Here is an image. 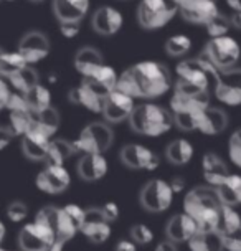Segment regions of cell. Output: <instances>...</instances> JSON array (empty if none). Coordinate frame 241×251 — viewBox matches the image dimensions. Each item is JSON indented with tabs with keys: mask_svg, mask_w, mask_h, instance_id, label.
<instances>
[{
	"mask_svg": "<svg viewBox=\"0 0 241 251\" xmlns=\"http://www.w3.org/2000/svg\"><path fill=\"white\" fill-rule=\"evenodd\" d=\"M172 88V75L160 61L147 60L129 66L119 75L116 89L129 94L134 100H155Z\"/></svg>",
	"mask_w": 241,
	"mask_h": 251,
	"instance_id": "6da1fadb",
	"label": "cell"
},
{
	"mask_svg": "<svg viewBox=\"0 0 241 251\" xmlns=\"http://www.w3.org/2000/svg\"><path fill=\"white\" fill-rule=\"evenodd\" d=\"M37 222H42L55 233L56 243L66 245L78 233H81V225L84 220V210L79 205L70 203L65 207H43L35 217Z\"/></svg>",
	"mask_w": 241,
	"mask_h": 251,
	"instance_id": "7a4b0ae2",
	"label": "cell"
},
{
	"mask_svg": "<svg viewBox=\"0 0 241 251\" xmlns=\"http://www.w3.org/2000/svg\"><path fill=\"white\" fill-rule=\"evenodd\" d=\"M220 200L213 187L202 185L192 188L184 199V213L193 220L198 231H215L218 213H220Z\"/></svg>",
	"mask_w": 241,
	"mask_h": 251,
	"instance_id": "3957f363",
	"label": "cell"
},
{
	"mask_svg": "<svg viewBox=\"0 0 241 251\" xmlns=\"http://www.w3.org/2000/svg\"><path fill=\"white\" fill-rule=\"evenodd\" d=\"M129 124L134 132L145 137H160L175 126L170 109L155 102H144L136 106L129 118Z\"/></svg>",
	"mask_w": 241,
	"mask_h": 251,
	"instance_id": "277c9868",
	"label": "cell"
},
{
	"mask_svg": "<svg viewBox=\"0 0 241 251\" xmlns=\"http://www.w3.org/2000/svg\"><path fill=\"white\" fill-rule=\"evenodd\" d=\"M177 76L182 81H187L193 86H197L203 91L213 94L218 78H220V71L215 66H212L205 58H189L177 65Z\"/></svg>",
	"mask_w": 241,
	"mask_h": 251,
	"instance_id": "5b68a950",
	"label": "cell"
},
{
	"mask_svg": "<svg viewBox=\"0 0 241 251\" xmlns=\"http://www.w3.org/2000/svg\"><path fill=\"white\" fill-rule=\"evenodd\" d=\"M114 132L108 123H91L79 132V136L71 141L76 154H104L113 146Z\"/></svg>",
	"mask_w": 241,
	"mask_h": 251,
	"instance_id": "8992f818",
	"label": "cell"
},
{
	"mask_svg": "<svg viewBox=\"0 0 241 251\" xmlns=\"http://www.w3.org/2000/svg\"><path fill=\"white\" fill-rule=\"evenodd\" d=\"M202 58H205L212 66H215L218 71H226L236 68L241 58V47L230 35L210 38V42L205 45Z\"/></svg>",
	"mask_w": 241,
	"mask_h": 251,
	"instance_id": "52a82bcc",
	"label": "cell"
},
{
	"mask_svg": "<svg viewBox=\"0 0 241 251\" xmlns=\"http://www.w3.org/2000/svg\"><path fill=\"white\" fill-rule=\"evenodd\" d=\"M178 13L173 0H141L137 5V22L144 30H159Z\"/></svg>",
	"mask_w": 241,
	"mask_h": 251,
	"instance_id": "ba28073f",
	"label": "cell"
},
{
	"mask_svg": "<svg viewBox=\"0 0 241 251\" xmlns=\"http://www.w3.org/2000/svg\"><path fill=\"white\" fill-rule=\"evenodd\" d=\"M210 98H212L210 93L178 79L175 86H173L170 113H197V111L210 106Z\"/></svg>",
	"mask_w": 241,
	"mask_h": 251,
	"instance_id": "9c48e42d",
	"label": "cell"
},
{
	"mask_svg": "<svg viewBox=\"0 0 241 251\" xmlns=\"http://www.w3.org/2000/svg\"><path fill=\"white\" fill-rule=\"evenodd\" d=\"M109 93L111 89L101 86L93 79H83L76 88L71 89L68 98L73 104L81 106L91 113H102V107H104Z\"/></svg>",
	"mask_w": 241,
	"mask_h": 251,
	"instance_id": "30bf717a",
	"label": "cell"
},
{
	"mask_svg": "<svg viewBox=\"0 0 241 251\" xmlns=\"http://www.w3.org/2000/svg\"><path fill=\"white\" fill-rule=\"evenodd\" d=\"M173 201V190L170 182L162 178H152L141 190V205L150 213H162L170 208Z\"/></svg>",
	"mask_w": 241,
	"mask_h": 251,
	"instance_id": "8fae6325",
	"label": "cell"
},
{
	"mask_svg": "<svg viewBox=\"0 0 241 251\" xmlns=\"http://www.w3.org/2000/svg\"><path fill=\"white\" fill-rule=\"evenodd\" d=\"M55 243V233L37 220H33L32 223H26L19 233L20 251H43Z\"/></svg>",
	"mask_w": 241,
	"mask_h": 251,
	"instance_id": "7c38bea8",
	"label": "cell"
},
{
	"mask_svg": "<svg viewBox=\"0 0 241 251\" xmlns=\"http://www.w3.org/2000/svg\"><path fill=\"white\" fill-rule=\"evenodd\" d=\"M134 109H136V100L134 98L119 91V89H113L109 96L106 98L101 114L104 116L108 124H119L122 121H129Z\"/></svg>",
	"mask_w": 241,
	"mask_h": 251,
	"instance_id": "4fadbf2b",
	"label": "cell"
},
{
	"mask_svg": "<svg viewBox=\"0 0 241 251\" xmlns=\"http://www.w3.org/2000/svg\"><path fill=\"white\" fill-rule=\"evenodd\" d=\"M17 53L24 58L26 65H35V63L45 60L50 53V40L47 35L38 30H32L25 33L17 47Z\"/></svg>",
	"mask_w": 241,
	"mask_h": 251,
	"instance_id": "5bb4252c",
	"label": "cell"
},
{
	"mask_svg": "<svg viewBox=\"0 0 241 251\" xmlns=\"http://www.w3.org/2000/svg\"><path fill=\"white\" fill-rule=\"evenodd\" d=\"M215 98L221 104L240 106L241 104V68H231L220 71V78L215 88Z\"/></svg>",
	"mask_w": 241,
	"mask_h": 251,
	"instance_id": "9a60e30c",
	"label": "cell"
},
{
	"mask_svg": "<svg viewBox=\"0 0 241 251\" xmlns=\"http://www.w3.org/2000/svg\"><path fill=\"white\" fill-rule=\"evenodd\" d=\"M120 160L134 170H155L160 164L159 155L142 144L124 146L120 151Z\"/></svg>",
	"mask_w": 241,
	"mask_h": 251,
	"instance_id": "2e32d148",
	"label": "cell"
},
{
	"mask_svg": "<svg viewBox=\"0 0 241 251\" xmlns=\"http://www.w3.org/2000/svg\"><path fill=\"white\" fill-rule=\"evenodd\" d=\"M228 127V114L220 107L207 106L195 114V131L205 136H218Z\"/></svg>",
	"mask_w": 241,
	"mask_h": 251,
	"instance_id": "e0dca14e",
	"label": "cell"
},
{
	"mask_svg": "<svg viewBox=\"0 0 241 251\" xmlns=\"http://www.w3.org/2000/svg\"><path fill=\"white\" fill-rule=\"evenodd\" d=\"M71 177L65 165H47L37 177V187L45 194L56 195L70 187Z\"/></svg>",
	"mask_w": 241,
	"mask_h": 251,
	"instance_id": "ac0fdd59",
	"label": "cell"
},
{
	"mask_svg": "<svg viewBox=\"0 0 241 251\" xmlns=\"http://www.w3.org/2000/svg\"><path fill=\"white\" fill-rule=\"evenodd\" d=\"M81 233L91 243L102 245L111 236V223L106 222L99 212V208H88L84 210Z\"/></svg>",
	"mask_w": 241,
	"mask_h": 251,
	"instance_id": "d6986e66",
	"label": "cell"
},
{
	"mask_svg": "<svg viewBox=\"0 0 241 251\" xmlns=\"http://www.w3.org/2000/svg\"><path fill=\"white\" fill-rule=\"evenodd\" d=\"M178 13L190 24L205 25L218 13V7L215 0H185L178 5Z\"/></svg>",
	"mask_w": 241,
	"mask_h": 251,
	"instance_id": "ffe728a7",
	"label": "cell"
},
{
	"mask_svg": "<svg viewBox=\"0 0 241 251\" xmlns=\"http://www.w3.org/2000/svg\"><path fill=\"white\" fill-rule=\"evenodd\" d=\"M91 26L96 33L102 35V37H111L116 35L122 26V15L118 8L102 5L93 13Z\"/></svg>",
	"mask_w": 241,
	"mask_h": 251,
	"instance_id": "44dd1931",
	"label": "cell"
},
{
	"mask_svg": "<svg viewBox=\"0 0 241 251\" xmlns=\"http://www.w3.org/2000/svg\"><path fill=\"white\" fill-rule=\"evenodd\" d=\"M198 231L195 222L187 213H178L169 220L167 226H165V235L167 240L173 241L175 245L189 243L193 238V235Z\"/></svg>",
	"mask_w": 241,
	"mask_h": 251,
	"instance_id": "7402d4cb",
	"label": "cell"
},
{
	"mask_svg": "<svg viewBox=\"0 0 241 251\" xmlns=\"http://www.w3.org/2000/svg\"><path fill=\"white\" fill-rule=\"evenodd\" d=\"M51 8L58 22H81L89 10V0H53Z\"/></svg>",
	"mask_w": 241,
	"mask_h": 251,
	"instance_id": "603a6c76",
	"label": "cell"
},
{
	"mask_svg": "<svg viewBox=\"0 0 241 251\" xmlns=\"http://www.w3.org/2000/svg\"><path fill=\"white\" fill-rule=\"evenodd\" d=\"M78 176L86 182H96L108 172V160L104 154H86L81 155L78 162Z\"/></svg>",
	"mask_w": 241,
	"mask_h": 251,
	"instance_id": "cb8c5ba5",
	"label": "cell"
},
{
	"mask_svg": "<svg viewBox=\"0 0 241 251\" xmlns=\"http://www.w3.org/2000/svg\"><path fill=\"white\" fill-rule=\"evenodd\" d=\"M50 141L51 139L48 136L32 127L25 136H22V152L30 160H45Z\"/></svg>",
	"mask_w": 241,
	"mask_h": 251,
	"instance_id": "d4e9b609",
	"label": "cell"
},
{
	"mask_svg": "<svg viewBox=\"0 0 241 251\" xmlns=\"http://www.w3.org/2000/svg\"><path fill=\"white\" fill-rule=\"evenodd\" d=\"M102 65H104V60H102L101 53L93 47L79 48L74 55V68L83 76V79L91 78L95 71Z\"/></svg>",
	"mask_w": 241,
	"mask_h": 251,
	"instance_id": "484cf974",
	"label": "cell"
},
{
	"mask_svg": "<svg viewBox=\"0 0 241 251\" xmlns=\"http://www.w3.org/2000/svg\"><path fill=\"white\" fill-rule=\"evenodd\" d=\"M202 169H203L205 182H207L210 187H217L218 183H221L230 176L228 167L223 162V159L218 157L217 154H213V152H208V154L203 155Z\"/></svg>",
	"mask_w": 241,
	"mask_h": 251,
	"instance_id": "4316f807",
	"label": "cell"
},
{
	"mask_svg": "<svg viewBox=\"0 0 241 251\" xmlns=\"http://www.w3.org/2000/svg\"><path fill=\"white\" fill-rule=\"evenodd\" d=\"M217 192V197L221 205L236 207L241 203V176L238 174H230L221 183L213 187Z\"/></svg>",
	"mask_w": 241,
	"mask_h": 251,
	"instance_id": "83f0119b",
	"label": "cell"
},
{
	"mask_svg": "<svg viewBox=\"0 0 241 251\" xmlns=\"http://www.w3.org/2000/svg\"><path fill=\"white\" fill-rule=\"evenodd\" d=\"M37 131L43 132L45 136L53 139L56 131L60 129V113L53 106L33 114V126Z\"/></svg>",
	"mask_w": 241,
	"mask_h": 251,
	"instance_id": "f1b7e54d",
	"label": "cell"
},
{
	"mask_svg": "<svg viewBox=\"0 0 241 251\" xmlns=\"http://www.w3.org/2000/svg\"><path fill=\"white\" fill-rule=\"evenodd\" d=\"M193 146H192L190 141L180 137L172 141L170 144L167 146V151H165V157L167 160L173 165H185L189 164L192 159H193Z\"/></svg>",
	"mask_w": 241,
	"mask_h": 251,
	"instance_id": "f546056e",
	"label": "cell"
},
{
	"mask_svg": "<svg viewBox=\"0 0 241 251\" xmlns=\"http://www.w3.org/2000/svg\"><path fill=\"white\" fill-rule=\"evenodd\" d=\"M76 152L73 149L71 141L66 139H51L50 146H48L47 157H45V162L47 165H65L71 155H74Z\"/></svg>",
	"mask_w": 241,
	"mask_h": 251,
	"instance_id": "4dcf8cb0",
	"label": "cell"
},
{
	"mask_svg": "<svg viewBox=\"0 0 241 251\" xmlns=\"http://www.w3.org/2000/svg\"><path fill=\"white\" fill-rule=\"evenodd\" d=\"M7 111H8V119H10L8 127L12 129V132L20 137L25 136L33 126V113L28 109V106L13 107V109H7Z\"/></svg>",
	"mask_w": 241,
	"mask_h": 251,
	"instance_id": "1f68e13d",
	"label": "cell"
},
{
	"mask_svg": "<svg viewBox=\"0 0 241 251\" xmlns=\"http://www.w3.org/2000/svg\"><path fill=\"white\" fill-rule=\"evenodd\" d=\"M190 251H225L223 238L217 231H197L189 241Z\"/></svg>",
	"mask_w": 241,
	"mask_h": 251,
	"instance_id": "d6a6232c",
	"label": "cell"
},
{
	"mask_svg": "<svg viewBox=\"0 0 241 251\" xmlns=\"http://www.w3.org/2000/svg\"><path fill=\"white\" fill-rule=\"evenodd\" d=\"M24 98L26 101V106L32 113H40V111L47 109V107L51 106V94L50 89L43 84H37L32 89H28L26 93H24Z\"/></svg>",
	"mask_w": 241,
	"mask_h": 251,
	"instance_id": "836d02e7",
	"label": "cell"
},
{
	"mask_svg": "<svg viewBox=\"0 0 241 251\" xmlns=\"http://www.w3.org/2000/svg\"><path fill=\"white\" fill-rule=\"evenodd\" d=\"M241 228V217L236 212L235 207H228V205H221L220 213H218V222H217V233L221 236L228 235V233L236 231Z\"/></svg>",
	"mask_w": 241,
	"mask_h": 251,
	"instance_id": "e575fe53",
	"label": "cell"
},
{
	"mask_svg": "<svg viewBox=\"0 0 241 251\" xmlns=\"http://www.w3.org/2000/svg\"><path fill=\"white\" fill-rule=\"evenodd\" d=\"M8 79H10L13 89H15L17 93H22V94L26 93L28 89H32L33 86H37V84L40 83L37 70L32 68L30 65L24 66V68H22L20 71H17V73L13 76H10Z\"/></svg>",
	"mask_w": 241,
	"mask_h": 251,
	"instance_id": "d590c367",
	"label": "cell"
},
{
	"mask_svg": "<svg viewBox=\"0 0 241 251\" xmlns=\"http://www.w3.org/2000/svg\"><path fill=\"white\" fill-rule=\"evenodd\" d=\"M24 66L26 63L17 51H3L0 55V78H10Z\"/></svg>",
	"mask_w": 241,
	"mask_h": 251,
	"instance_id": "8d00e7d4",
	"label": "cell"
},
{
	"mask_svg": "<svg viewBox=\"0 0 241 251\" xmlns=\"http://www.w3.org/2000/svg\"><path fill=\"white\" fill-rule=\"evenodd\" d=\"M231 28L230 25V19L226 15L218 12L217 15H213L207 24H205V30H207L210 38H220V37H226L228 31Z\"/></svg>",
	"mask_w": 241,
	"mask_h": 251,
	"instance_id": "74e56055",
	"label": "cell"
},
{
	"mask_svg": "<svg viewBox=\"0 0 241 251\" xmlns=\"http://www.w3.org/2000/svg\"><path fill=\"white\" fill-rule=\"evenodd\" d=\"M192 48V42L187 35H173L165 42V53L169 56H184L190 51Z\"/></svg>",
	"mask_w": 241,
	"mask_h": 251,
	"instance_id": "f35d334b",
	"label": "cell"
},
{
	"mask_svg": "<svg viewBox=\"0 0 241 251\" xmlns=\"http://www.w3.org/2000/svg\"><path fill=\"white\" fill-rule=\"evenodd\" d=\"M118 78H119V75L116 73V70L113 66L104 63V65L99 66V68L95 71V75H93L91 78H86V79H93V81H96L97 84H101V86L113 91V89H116V84H118Z\"/></svg>",
	"mask_w": 241,
	"mask_h": 251,
	"instance_id": "ab89813d",
	"label": "cell"
},
{
	"mask_svg": "<svg viewBox=\"0 0 241 251\" xmlns=\"http://www.w3.org/2000/svg\"><path fill=\"white\" fill-rule=\"evenodd\" d=\"M131 240L136 245H149L154 240V231L144 223H137L131 228Z\"/></svg>",
	"mask_w": 241,
	"mask_h": 251,
	"instance_id": "60d3db41",
	"label": "cell"
},
{
	"mask_svg": "<svg viewBox=\"0 0 241 251\" xmlns=\"http://www.w3.org/2000/svg\"><path fill=\"white\" fill-rule=\"evenodd\" d=\"M228 154L230 159L236 167L241 169V129L231 134L228 142Z\"/></svg>",
	"mask_w": 241,
	"mask_h": 251,
	"instance_id": "b9f144b4",
	"label": "cell"
},
{
	"mask_svg": "<svg viewBox=\"0 0 241 251\" xmlns=\"http://www.w3.org/2000/svg\"><path fill=\"white\" fill-rule=\"evenodd\" d=\"M26 215H28V207H26L24 201H20V200L12 201V203L7 207V217L10 222L20 223L26 218Z\"/></svg>",
	"mask_w": 241,
	"mask_h": 251,
	"instance_id": "7bdbcfd3",
	"label": "cell"
},
{
	"mask_svg": "<svg viewBox=\"0 0 241 251\" xmlns=\"http://www.w3.org/2000/svg\"><path fill=\"white\" fill-rule=\"evenodd\" d=\"M223 238V248L225 251H241V228H238L233 233L221 236Z\"/></svg>",
	"mask_w": 241,
	"mask_h": 251,
	"instance_id": "ee69618b",
	"label": "cell"
},
{
	"mask_svg": "<svg viewBox=\"0 0 241 251\" xmlns=\"http://www.w3.org/2000/svg\"><path fill=\"white\" fill-rule=\"evenodd\" d=\"M99 212L101 215L104 217V220L108 223H114V222H118V218H119V207H118V203H114V201H106L102 207H99Z\"/></svg>",
	"mask_w": 241,
	"mask_h": 251,
	"instance_id": "f6af8a7d",
	"label": "cell"
},
{
	"mask_svg": "<svg viewBox=\"0 0 241 251\" xmlns=\"http://www.w3.org/2000/svg\"><path fill=\"white\" fill-rule=\"evenodd\" d=\"M81 22H60V31L65 38H74L79 33Z\"/></svg>",
	"mask_w": 241,
	"mask_h": 251,
	"instance_id": "bcb514c9",
	"label": "cell"
},
{
	"mask_svg": "<svg viewBox=\"0 0 241 251\" xmlns=\"http://www.w3.org/2000/svg\"><path fill=\"white\" fill-rule=\"evenodd\" d=\"M13 137H15V134L12 132V129L8 126H0V151L5 149Z\"/></svg>",
	"mask_w": 241,
	"mask_h": 251,
	"instance_id": "7dc6e473",
	"label": "cell"
},
{
	"mask_svg": "<svg viewBox=\"0 0 241 251\" xmlns=\"http://www.w3.org/2000/svg\"><path fill=\"white\" fill-rule=\"evenodd\" d=\"M8 98H10V89H8L7 83L3 79H0V111L5 109Z\"/></svg>",
	"mask_w": 241,
	"mask_h": 251,
	"instance_id": "c3c4849f",
	"label": "cell"
},
{
	"mask_svg": "<svg viewBox=\"0 0 241 251\" xmlns=\"http://www.w3.org/2000/svg\"><path fill=\"white\" fill-rule=\"evenodd\" d=\"M114 251H137V246L132 240H120Z\"/></svg>",
	"mask_w": 241,
	"mask_h": 251,
	"instance_id": "681fc988",
	"label": "cell"
},
{
	"mask_svg": "<svg viewBox=\"0 0 241 251\" xmlns=\"http://www.w3.org/2000/svg\"><path fill=\"white\" fill-rule=\"evenodd\" d=\"M154 251H178V248H177V245L173 243V241L164 240V241H160L157 246H155Z\"/></svg>",
	"mask_w": 241,
	"mask_h": 251,
	"instance_id": "f907efd6",
	"label": "cell"
},
{
	"mask_svg": "<svg viewBox=\"0 0 241 251\" xmlns=\"http://www.w3.org/2000/svg\"><path fill=\"white\" fill-rule=\"evenodd\" d=\"M230 25L231 28L241 30V12H233V15L230 17Z\"/></svg>",
	"mask_w": 241,
	"mask_h": 251,
	"instance_id": "816d5d0a",
	"label": "cell"
},
{
	"mask_svg": "<svg viewBox=\"0 0 241 251\" xmlns=\"http://www.w3.org/2000/svg\"><path fill=\"white\" fill-rule=\"evenodd\" d=\"M184 185H185V182L182 180V178H173V180L170 182V187H172L173 194H175V192H180L182 188H184Z\"/></svg>",
	"mask_w": 241,
	"mask_h": 251,
	"instance_id": "f5cc1de1",
	"label": "cell"
},
{
	"mask_svg": "<svg viewBox=\"0 0 241 251\" xmlns=\"http://www.w3.org/2000/svg\"><path fill=\"white\" fill-rule=\"evenodd\" d=\"M226 5L233 12H241V0H226Z\"/></svg>",
	"mask_w": 241,
	"mask_h": 251,
	"instance_id": "db71d44e",
	"label": "cell"
},
{
	"mask_svg": "<svg viewBox=\"0 0 241 251\" xmlns=\"http://www.w3.org/2000/svg\"><path fill=\"white\" fill-rule=\"evenodd\" d=\"M63 248H65L63 243H55V245H51L50 248H47V250H43V251H63Z\"/></svg>",
	"mask_w": 241,
	"mask_h": 251,
	"instance_id": "11a10c76",
	"label": "cell"
},
{
	"mask_svg": "<svg viewBox=\"0 0 241 251\" xmlns=\"http://www.w3.org/2000/svg\"><path fill=\"white\" fill-rule=\"evenodd\" d=\"M3 238H5V225H3V223L0 222V245H2Z\"/></svg>",
	"mask_w": 241,
	"mask_h": 251,
	"instance_id": "9f6ffc18",
	"label": "cell"
},
{
	"mask_svg": "<svg viewBox=\"0 0 241 251\" xmlns=\"http://www.w3.org/2000/svg\"><path fill=\"white\" fill-rule=\"evenodd\" d=\"M32 3H42V2H45V0H30Z\"/></svg>",
	"mask_w": 241,
	"mask_h": 251,
	"instance_id": "6f0895ef",
	"label": "cell"
},
{
	"mask_svg": "<svg viewBox=\"0 0 241 251\" xmlns=\"http://www.w3.org/2000/svg\"><path fill=\"white\" fill-rule=\"evenodd\" d=\"M173 2H175L177 5H180V3H182V2H185V0H173Z\"/></svg>",
	"mask_w": 241,
	"mask_h": 251,
	"instance_id": "680465c9",
	"label": "cell"
},
{
	"mask_svg": "<svg viewBox=\"0 0 241 251\" xmlns=\"http://www.w3.org/2000/svg\"><path fill=\"white\" fill-rule=\"evenodd\" d=\"M0 251H8V250H5V248H2V246H0Z\"/></svg>",
	"mask_w": 241,
	"mask_h": 251,
	"instance_id": "91938a15",
	"label": "cell"
},
{
	"mask_svg": "<svg viewBox=\"0 0 241 251\" xmlns=\"http://www.w3.org/2000/svg\"><path fill=\"white\" fill-rule=\"evenodd\" d=\"M5 2H15V0H5Z\"/></svg>",
	"mask_w": 241,
	"mask_h": 251,
	"instance_id": "94428289",
	"label": "cell"
},
{
	"mask_svg": "<svg viewBox=\"0 0 241 251\" xmlns=\"http://www.w3.org/2000/svg\"><path fill=\"white\" fill-rule=\"evenodd\" d=\"M2 53H3V50H2V48H0V55H2Z\"/></svg>",
	"mask_w": 241,
	"mask_h": 251,
	"instance_id": "6125c7cd",
	"label": "cell"
}]
</instances>
